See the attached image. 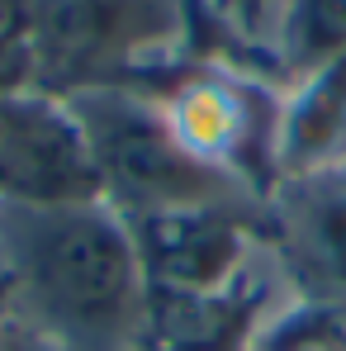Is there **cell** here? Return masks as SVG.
Instances as JSON below:
<instances>
[{"mask_svg": "<svg viewBox=\"0 0 346 351\" xmlns=\"http://www.w3.org/2000/svg\"><path fill=\"white\" fill-rule=\"evenodd\" d=\"M10 313L62 351H138L152 285L133 223L110 199L0 204Z\"/></svg>", "mask_w": 346, "mask_h": 351, "instance_id": "1", "label": "cell"}, {"mask_svg": "<svg viewBox=\"0 0 346 351\" xmlns=\"http://www.w3.org/2000/svg\"><path fill=\"white\" fill-rule=\"evenodd\" d=\"M123 86H138L204 167L237 180L261 204L271 199V190L280 185L275 143H280L285 86H275L256 66L199 53L152 66Z\"/></svg>", "mask_w": 346, "mask_h": 351, "instance_id": "2", "label": "cell"}, {"mask_svg": "<svg viewBox=\"0 0 346 351\" xmlns=\"http://www.w3.org/2000/svg\"><path fill=\"white\" fill-rule=\"evenodd\" d=\"M29 48L43 95L123 86L199 53L195 0H34Z\"/></svg>", "mask_w": 346, "mask_h": 351, "instance_id": "3", "label": "cell"}, {"mask_svg": "<svg viewBox=\"0 0 346 351\" xmlns=\"http://www.w3.org/2000/svg\"><path fill=\"white\" fill-rule=\"evenodd\" d=\"M62 100L81 119V133L90 143L95 176H100V195L123 219L256 199L223 171L204 167L138 86H90V90H71Z\"/></svg>", "mask_w": 346, "mask_h": 351, "instance_id": "4", "label": "cell"}, {"mask_svg": "<svg viewBox=\"0 0 346 351\" xmlns=\"http://www.w3.org/2000/svg\"><path fill=\"white\" fill-rule=\"evenodd\" d=\"M152 294H223L266 261V204H195L128 219Z\"/></svg>", "mask_w": 346, "mask_h": 351, "instance_id": "5", "label": "cell"}, {"mask_svg": "<svg viewBox=\"0 0 346 351\" xmlns=\"http://www.w3.org/2000/svg\"><path fill=\"white\" fill-rule=\"evenodd\" d=\"M105 199L81 119L62 95H0V204Z\"/></svg>", "mask_w": 346, "mask_h": 351, "instance_id": "6", "label": "cell"}, {"mask_svg": "<svg viewBox=\"0 0 346 351\" xmlns=\"http://www.w3.org/2000/svg\"><path fill=\"white\" fill-rule=\"evenodd\" d=\"M266 252L289 299L346 313V167L271 190Z\"/></svg>", "mask_w": 346, "mask_h": 351, "instance_id": "7", "label": "cell"}, {"mask_svg": "<svg viewBox=\"0 0 346 351\" xmlns=\"http://www.w3.org/2000/svg\"><path fill=\"white\" fill-rule=\"evenodd\" d=\"M337 167H346V62L285 86L275 143L280 180H304Z\"/></svg>", "mask_w": 346, "mask_h": 351, "instance_id": "8", "label": "cell"}, {"mask_svg": "<svg viewBox=\"0 0 346 351\" xmlns=\"http://www.w3.org/2000/svg\"><path fill=\"white\" fill-rule=\"evenodd\" d=\"M261 62L275 86H294L332 62H346V0H285Z\"/></svg>", "mask_w": 346, "mask_h": 351, "instance_id": "9", "label": "cell"}, {"mask_svg": "<svg viewBox=\"0 0 346 351\" xmlns=\"http://www.w3.org/2000/svg\"><path fill=\"white\" fill-rule=\"evenodd\" d=\"M280 5L285 0H195L199 29H204L199 58H228L266 71L261 53H266V38H271Z\"/></svg>", "mask_w": 346, "mask_h": 351, "instance_id": "10", "label": "cell"}, {"mask_svg": "<svg viewBox=\"0 0 346 351\" xmlns=\"http://www.w3.org/2000/svg\"><path fill=\"white\" fill-rule=\"evenodd\" d=\"M0 351H62L53 337H43V332H34L29 323H19L10 308L0 313Z\"/></svg>", "mask_w": 346, "mask_h": 351, "instance_id": "11", "label": "cell"}, {"mask_svg": "<svg viewBox=\"0 0 346 351\" xmlns=\"http://www.w3.org/2000/svg\"><path fill=\"white\" fill-rule=\"evenodd\" d=\"M29 14H34V0H0V43L29 38Z\"/></svg>", "mask_w": 346, "mask_h": 351, "instance_id": "12", "label": "cell"}]
</instances>
